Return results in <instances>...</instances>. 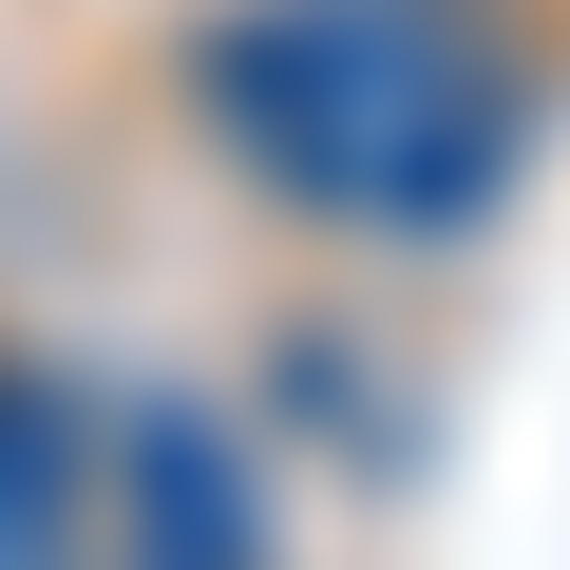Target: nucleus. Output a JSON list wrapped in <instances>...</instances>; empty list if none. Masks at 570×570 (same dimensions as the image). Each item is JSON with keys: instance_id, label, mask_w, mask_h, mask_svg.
<instances>
[{"instance_id": "f257e3e1", "label": "nucleus", "mask_w": 570, "mask_h": 570, "mask_svg": "<svg viewBox=\"0 0 570 570\" xmlns=\"http://www.w3.org/2000/svg\"><path fill=\"white\" fill-rule=\"evenodd\" d=\"M190 96L247 190L381 247L475 228L532 153V39L494 0H247V20H209Z\"/></svg>"}, {"instance_id": "f03ea898", "label": "nucleus", "mask_w": 570, "mask_h": 570, "mask_svg": "<svg viewBox=\"0 0 570 570\" xmlns=\"http://www.w3.org/2000/svg\"><path fill=\"white\" fill-rule=\"evenodd\" d=\"M0 570H77V438L20 362H0Z\"/></svg>"}]
</instances>
